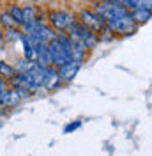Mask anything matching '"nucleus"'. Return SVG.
Returning a JSON list of instances; mask_svg holds the SVG:
<instances>
[{
	"instance_id": "obj_1",
	"label": "nucleus",
	"mask_w": 152,
	"mask_h": 156,
	"mask_svg": "<svg viewBox=\"0 0 152 156\" xmlns=\"http://www.w3.org/2000/svg\"><path fill=\"white\" fill-rule=\"evenodd\" d=\"M67 32H69V37L73 39V41H76V43H80L85 50L95 48L97 43H99V37L95 36V32H92L90 29H87L83 23H74Z\"/></svg>"
},
{
	"instance_id": "obj_2",
	"label": "nucleus",
	"mask_w": 152,
	"mask_h": 156,
	"mask_svg": "<svg viewBox=\"0 0 152 156\" xmlns=\"http://www.w3.org/2000/svg\"><path fill=\"white\" fill-rule=\"evenodd\" d=\"M95 12L105 20V21H110V20L126 16L129 11L126 9L119 0H99L95 4Z\"/></svg>"
},
{
	"instance_id": "obj_3",
	"label": "nucleus",
	"mask_w": 152,
	"mask_h": 156,
	"mask_svg": "<svg viewBox=\"0 0 152 156\" xmlns=\"http://www.w3.org/2000/svg\"><path fill=\"white\" fill-rule=\"evenodd\" d=\"M106 27L115 34H119V36H129V34H134L136 32V23H134L131 16H129V12L126 14V16H120V18H115V20H110V21H106Z\"/></svg>"
},
{
	"instance_id": "obj_4",
	"label": "nucleus",
	"mask_w": 152,
	"mask_h": 156,
	"mask_svg": "<svg viewBox=\"0 0 152 156\" xmlns=\"http://www.w3.org/2000/svg\"><path fill=\"white\" fill-rule=\"evenodd\" d=\"M74 23H76V20L71 12H66V11H53V12L50 14V25H51V29L58 30V32H67Z\"/></svg>"
},
{
	"instance_id": "obj_5",
	"label": "nucleus",
	"mask_w": 152,
	"mask_h": 156,
	"mask_svg": "<svg viewBox=\"0 0 152 156\" xmlns=\"http://www.w3.org/2000/svg\"><path fill=\"white\" fill-rule=\"evenodd\" d=\"M48 48H50V55H51V66H57L58 68V66H62V64H66V62L71 60L66 48L62 46V43L57 37L53 39L51 43H48Z\"/></svg>"
},
{
	"instance_id": "obj_6",
	"label": "nucleus",
	"mask_w": 152,
	"mask_h": 156,
	"mask_svg": "<svg viewBox=\"0 0 152 156\" xmlns=\"http://www.w3.org/2000/svg\"><path fill=\"white\" fill-rule=\"evenodd\" d=\"M80 18H81V23L85 25L87 29H90L92 32H101V30L106 27V21L97 12H90V11H81L80 12Z\"/></svg>"
},
{
	"instance_id": "obj_7",
	"label": "nucleus",
	"mask_w": 152,
	"mask_h": 156,
	"mask_svg": "<svg viewBox=\"0 0 152 156\" xmlns=\"http://www.w3.org/2000/svg\"><path fill=\"white\" fill-rule=\"evenodd\" d=\"M80 68H81V62L69 60V62H66V64H62V66H58L57 68L58 78H60L62 82H73V78H76Z\"/></svg>"
},
{
	"instance_id": "obj_8",
	"label": "nucleus",
	"mask_w": 152,
	"mask_h": 156,
	"mask_svg": "<svg viewBox=\"0 0 152 156\" xmlns=\"http://www.w3.org/2000/svg\"><path fill=\"white\" fill-rule=\"evenodd\" d=\"M60 83H62V80L58 78V73L55 68H51V66H48L44 68V90H55V89L60 87Z\"/></svg>"
},
{
	"instance_id": "obj_9",
	"label": "nucleus",
	"mask_w": 152,
	"mask_h": 156,
	"mask_svg": "<svg viewBox=\"0 0 152 156\" xmlns=\"http://www.w3.org/2000/svg\"><path fill=\"white\" fill-rule=\"evenodd\" d=\"M129 16L133 20L136 25H143V23H147L149 20L152 18V11H147V9H134L129 12Z\"/></svg>"
},
{
	"instance_id": "obj_10",
	"label": "nucleus",
	"mask_w": 152,
	"mask_h": 156,
	"mask_svg": "<svg viewBox=\"0 0 152 156\" xmlns=\"http://www.w3.org/2000/svg\"><path fill=\"white\" fill-rule=\"evenodd\" d=\"M14 75H16L14 66H11V64H7V62L0 60V78H4V80H11Z\"/></svg>"
},
{
	"instance_id": "obj_11",
	"label": "nucleus",
	"mask_w": 152,
	"mask_h": 156,
	"mask_svg": "<svg viewBox=\"0 0 152 156\" xmlns=\"http://www.w3.org/2000/svg\"><path fill=\"white\" fill-rule=\"evenodd\" d=\"M7 12H9L11 16H12V20L16 21V25H18V27H21V25H23V9H21V7L11 5Z\"/></svg>"
},
{
	"instance_id": "obj_12",
	"label": "nucleus",
	"mask_w": 152,
	"mask_h": 156,
	"mask_svg": "<svg viewBox=\"0 0 152 156\" xmlns=\"http://www.w3.org/2000/svg\"><path fill=\"white\" fill-rule=\"evenodd\" d=\"M0 23H2V27H5V29H16L18 25H16V21L12 20L9 12H0Z\"/></svg>"
},
{
	"instance_id": "obj_13",
	"label": "nucleus",
	"mask_w": 152,
	"mask_h": 156,
	"mask_svg": "<svg viewBox=\"0 0 152 156\" xmlns=\"http://www.w3.org/2000/svg\"><path fill=\"white\" fill-rule=\"evenodd\" d=\"M21 36H23V32L18 29H5V41H19L21 39Z\"/></svg>"
},
{
	"instance_id": "obj_14",
	"label": "nucleus",
	"mask_w": 152,
	"mask_h": 156,
	"mask_svg": "<svg viewBox=\"0 0 152 156\" xmlns=\"http://www.w3.org/2000/svg\"><path fill=\"white\" fill-rule=\"evenodd\" d=\"M30 21H36V18H34V9L30 5H27V7H23V25L25 23H30Z\"/></svg>"
},
{
	"instance_id": "obj_15",
	"label": "nucleus",
	"mask_w": 152,
	"mask_h": 156,
	"mask_svg": "<svg viewBox=\"0 0 152 156\" xmlns=\"http://www.w3.org/2000/svg\"><path fill=\"white\" fill-rule=\"evenodd\" d=\"M81 126V121H74V122H69L66 128H64V133H71V131H74V129H78V128Z\"/></svg>"
},
{
	"instance_id": "obj_16",
	"label": "nucleus",
	"mask_w": 152,
	"mask_h": 156,
	"mask_svg": "<svg viewBox=\"0 0 152 156\" xmlns=\"http://www.w3.org/2000/svg\"><path fill=\"white\" fill-rule=\"evenodd\" d=\"M7 89H9V87H7V82H5L4 78H0V98H2V94H4Z\"/></svg>"
},
{
	"instance_id": "obj_17",
	"label": "nucleus",
	"mask_w": 152,
	"mask_h": 156,
	"mask_svg": "<svg viewBox=\"0 0 152 156\" xmlns=\"http://www.w3.org/2000/svg\"><path fill=\"white\" fill-rule=\"evenodd\" d=\"M2 108H4V107H2V103H0V114H2Z\"/></svg>"
}]
</instances>
